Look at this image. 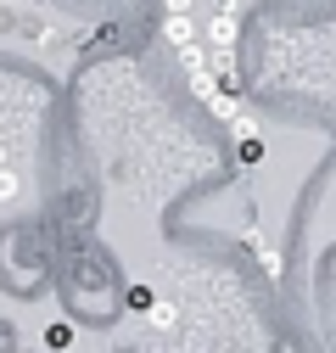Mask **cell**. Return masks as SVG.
Masks as SVG:
<instances>
[{
	"mask_svg": "<svg viewBox=\"0 0 336 353\" xmlns=\"http://www.w3.org/2000/svg\"><path fill=\"white\" fill-rule=\"evenodd\" d=\"M235 34H241L235 12H230V6H219V12H213V23H207V46H235Z\"/></svg>",
	"mask_w": 336,
	"mask_h": 353,
	"instance_id": "cell-1",
	"label": "cell"
},
{
	"mask_svg": "<svg viewBox=\"0 0 336 353\" xmlns=\"http://www.w3.org/2000/svg\"><path fill=\"white\" fill-rule=\"evenodd\" d=\"M162 39H168V46H191V39H196V23H191V12H168V23H162Z\"/></svg>",
	"mask_w": 336,
	"mask_h": 353,
	"instance_id": "cell-2",
	"label": "cell"
},
{
	"mask_svg": "<svg viewBox=\"0 0 336 353\" xmlns=\"http://www.w3.org/2000/svg\"><path fill=\"white\" fill-rule=\"evenodd\" d=\"M235 90H241V84H219V90L207 96V112H213V118H235L241 112V96Z\"/></svg>",
	"mask_w": 336,
	"mask_h": 353,
	"instance_id": "cell-3",
	"label": "cell"
},
{
	"mask_svg": "<svg viewBox=\"0 0 336 353\" xmlns=\"http://www.w3.org/2000/svg\"><path fill=\"white\" fill-rule=\"evenodd\" d=\"M140 314H146V320H151V325L162 331V325H174V303H168V297H151V303L140 308Z\"/></svg>",
	"mask_w": 336,
	"mask_h": 353,
	"instance_id": "cell-4",
	"label": "cell"
},
{
	"mask_svg": "<svg viewBox=\"0 0 336 353\" xmlns=\"http://www.w3.org/2000/svg\"><path fill=\"white\" fill-rule=\"evenodd\" d=\"M17 191H23V180L12 168H0V202H17Z\"/></svg>",
	"mask_w": 336,
	"mask_h": 353,
	"instance_id": "cell-5",
	"label": "cell"
},
{
	"mask_svg": "<svg viewBox=\"0 0 336 353\" xmlns=\"http://www.w3.org/2000/svg\"><path fill=\"white\" fill-rule=\"evenodd\" d=\"M235 157H241V163H258V157H264V146H258V135H241V146H235Z\"/></svg>",
	"mask_w": 336,
	"mask_h": 353,
	"instance_id": "cell-6",
	"label": "cell"
},
{
	"mask_svg": "<svg viewBox=\"0 0 336 353\" xmlns=\"http://www.w3.org/2000/svg\"><path fill=\"white\" fill-rule=\"evenodd\" d=\"M162 6H168V12H191V0H162Z\"/></svg>",
	"mask_w": 336,
	"mask_h": 353,
	"instance_id": "cell-7",
	"label": "cell"
},
{
	"mask_svg": "<svg viewBox=\"0 0 336 353\" xmlns=\"http://www.w3.org/2000/svg\"><path fill=\"white\" fill-rule=\"evenodd\" d=\"M0 168H6V141H0Z\"/></svg>",
	"mask_w": 336,
	"mask_h": 353,
	"instance_id": "cell-8",
	"label": "cell"
}]
</instances>
